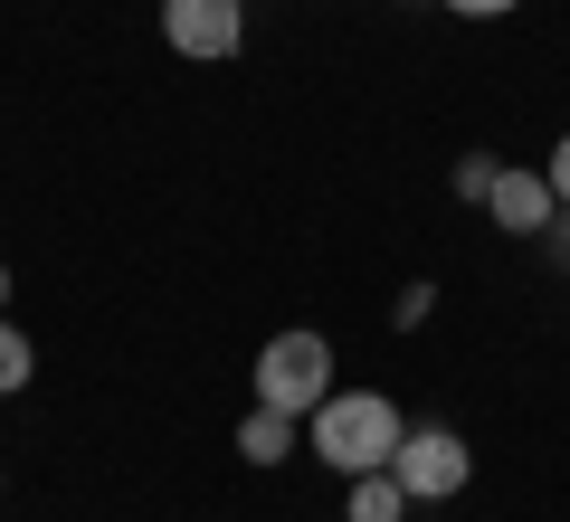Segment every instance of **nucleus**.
Wrapping results in <instances>:
<instances>
[{
    "mask_svg": "<svg viewBox=\"0 0 570 522\" xmlns=\"http://www.w3.org/2000/svg\"><path fill=\"white\" fill-rule=\"evenodd\" d=\"M305 446L352 484V475H371V465L400 456V408H390L381 390H333V400L305 418Z\"/></svg>",
    "mask_w": 570,
    "mask_h": 522,
    "instance_id": "f257e3e1",
    "label": "nucleus"
},
{
    "mask_svg": "<svg viewBox=\"0 0 570 522\" xmlns=\"http://www.w3.org/2000/svg\"><path fill=\"white\" fill-rule=\"evenodd\" d=\"M257 400L285 408V418H314L333 400V342L324 333H276L257 352Z\"/></svg>",
    "mask_w": 570,
    "mask_h": 522,
    "instance_id": "f03ea898",
    "label": "nucleus"
},
{
    "mask_svg": "<svg viewBox=\"0 0 570 522\" xmlns=\"http://www.w3.org/2000/svg\"><path fill=\"white\" fill-rule=\"evenodd\" d=\"M390 475H400L409 503H448V494H466L475 456H466V437H456V427H400V456H390Z\"/></svg>",
    "mask_w": 570,
    "mask_h": 522,
    "instance_id": "7ed1b4c3",
    "label": "nucleus"
},
{
    "mask_svg": "<svg viewBox=\"0 0 570 522\" xmlns=\"http://www.w3.org/2000/svg\"><path fill=\"white\" fill-rule=\"evenodd\" d=\"M163 39L181 48V58L219 67L247 48V0H163Z\"/></svg>",
    "mask_w": 570,
    "mask_h": 522,
    "instance_id": "20e7f679",
    "label": "nucleus"
},
{
    "mask_svg": "<svg viewBox=\"0 0 570 522\" xmlns=\"http://www.w3.org/2000/svg\"><path fill=\"white\" fill-rule=\"evenodd\" d=\"M485 209H494V228H504V238H542L551 228V181L542 171H504V161H494V190H485Z\"/></svg>",
    "mask_w": 570,
    "mask_h": 522,
    "instance_id": "39448f33",
    "label": "nucleus"
},
{
    "mask_svg": "<svg viewBox=\"0 0 570 522\" xmlns=\"http://www.w3.org/2000/svg\"><path fill=\"white\" fill-rule=\"evenodd\" d=\"M295 437H305V418H285V408H247V418H238V456L247 465H285V456H295Z\"/></svg>",
    "mask_w": 570,
    "mask_h": 522,
    "instance_id": "423d86ee",
    "label": "nucleus"
},
{
    "mask_svg": "<svg viewBox=\"0 0 570 522\" xmlns=\"http://www.w3.org/2000/svg\"><path fill=\"white\" fill-rule=\"evenodd\" d=\"M400 513H409V494H400V475H390V465H371V475L343 484V522H400Z\"/></svg>",
    "mask_w": 570,
    "mask_h": 522,
    "instance_id": "0eeeda50",
    "label": "nucleus"
},
{
    "mask_svg": "<svg viewBox=\"0 0 570 522\" xmlns=\"http://www.w3.org/2000/svg\"><path fill=\"white\" fill-rule=\"evenodd\" d=\"M29 371H39V352H29V333L10 314H0V400H10V390H29Z\"/></svg>",
    "mask_w": 570,
    "mask_h": 522,
    "instance_id": "6e6552de",
    "label": "nucleus"
},
{
    "mask_svg": "<svg viewBox=\"0 0 570 522\" xmlns=\"http://www.w3.org/2000/svg\"><path fill=\"white\" fill-rule=\"evenodd\" d=\"M485 190H494V152H466L456 161V200H485Z\"/></svg>",
    "mask_w": 570,
    "mask_h": 522,
    "instance_id": "1a4fd4ad",
    "label": "nucleus"
},
{
    "mask_svg": "<svg viewBox=\"0 0 570 522\" xmlns=\"http://www.w3.org/2000/svg\"><path fill=\"white\" fill-rule=\"evenodd\" d=\"M542 181H551V200H561V209H570V134H561V142H551V161H542Z\"/></svg>",
    "mask_w": 570,
    "mask_h": 522,
    "instance_id": "9d476101",
    "label": "nucleus"
},
{
    "mask_svg": "<svg viewBox=\"0 0 570 522\" xmlns=\"http://www.w3.org/2000/svg\"><path fill=\"white\" fill-rule=\"evenodd\" d=\"M428 304H438V285H409V295H400V333H419V323H428Z\"/></svg>",
    "mask_w": 570,
    "mask_h": 522,
    "instance_id": "9b49d317",
    "label": "nucleus"
},
{
    "mask_svg": "<svg viewBox=\"0 0 570 522\" xmlns=\"http://www.w3.org/2000/svg\"><path fill=\"white\" fill-rule=\"evenodd\" d=\"M438 10H456V20H504V10H523V0H438Z\"/></svg>",
    "mask_w": 570,
    "mask_h": 522,
    "instance_id": "f8f14e48",
    "label": "nucleus"
},
{
    "mask_svg": "<svg viewBox=\"0 0 570 522\" xmlns=\"http://www.w3.org/2000/svg\"><path fill=\"white\" fill-rule=\"evenodd\" d=\"M542 247H551V266H570V209H551V228H542Z\"/></svg>",
    "mask_w": 570,
    "mask_h": 522,
    "instance_id": "ddd939ff",
    "label": "nucleus"
},
{
    "mask_svg": "<svg viewBox=\"0 0 570 522\" xmlns=\"http://www.w3.org/2000/svg\"><path fill=\"white\" fill-rule=\"evenodd\" d=\"M0 304H10V266H0Z\"/></svg>",
    "mask_w": 570,
    "mask_h": 522,
    "instance_id": "4468645a",
    "label": "nucleus"
},
{
    "mask_svg": "<svg viewBox=\"0 0 570 522\" xmlns=\"http://www.w3.org/2000/svg\"><path fill=\"white\" fill-rule=\"evenodd\" d=\"M0 494H10V475H0Z\"/></svg>",
    "mask_w": 570,
    "mask_h": 522,
    "instance_id": "2eb2a0df",
    "label": "nucleus"
}]
</instances>
